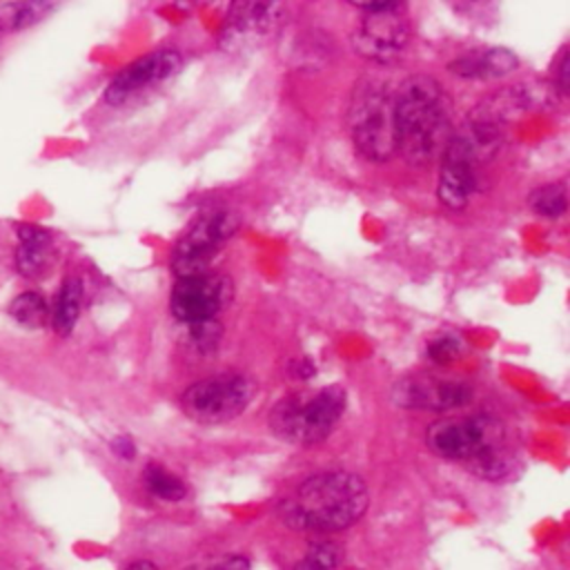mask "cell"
I'll return each mask as SVG.
<instances>
[{"label": "cell", "mask_w": 570, "mask_h": 570, "mask_svg": "<svg viewBox=\"0 0 570 570\" xmlns=\"http://www.w3.org/2000/svg\"><path fill=\"white\" fill-rule=\"evenodd\" d=\"M370 503L365 481L345 470L307 476L278 505V519L298 532H341L361 521Z\"/></svg>", "instance_id": "cell-1"}, {"label": "cell", "mask_w": 570, "mask_h": 570, "mask_svg": "<svg viewBox=\"0 0 570 570\" xmlns=\"http://www.w3.org/2000/svg\"><path fill=\"white\" fill-rule=\"evenodd\" d=\"M396 151L407 165L428 167L452 138L450 100L432 76H410L394 91Z\"/></svg>", "instance_id": "cell-2"}, {"label": "cell", "mask_w": 570, "mask_h": 570, "mask_svg": "<svg viewBox=\"0 0 570 570\" xmlns=\"http://www.w3.org/2000/svg\"><path fill=\"white\" fill-rule=\"evenodd\" d=\"M425 445L441 459L465 461L485 479H501L510 470L505 430L488 414L439 419L428 428Z\"/></svg>", "instance_id": "cell-3"}, {"label": "cell", "mask_w": 570, "mask_h": 570, "mask_svg": "<svg viewBox=\"0 0 570 570\" xmlns=\"http://www.w3.org/2000/svg\"><path fill=\"white\" fill-rule=\"evenodd\" d=\"M347 129L354 149L370 163H385L396 154L394 91L379 78H361L350 94Z\"/></svg>", "instance_id": "cell-4"}, {"label": "cell", "mask_w": 570, "mask_h": 570, "mask_svg": "<svg viewBox=\"0 0 570 570\" xmlns=\"http://www.w3.org/2000/svg\"><path fill=\"white\" fill-rule=\"evenodd\" d=\"M345 412V390L327 385L312 394H289L281 399L269 416L274 434L292 445H316L325 441Z\"/></svg>", "instance_id": "cell-5"}, {"label": "cell", "mask_w": 570, "mask_h": 570, "mask_svg": "<svg viewBox=\"0 0 570 570\" xmlns=\"http://www.w3.org/2000/svg\"><path fill=\"white\" fill-rule=\"evenodd\" d=\"M256 396V383L240 372H220L185 387L183 412L203 425L227 423L245 412Z\"/></svg>", "instance_id": "cell-6"}, {"label": "cell", "mask_w": 570, "mask_h": 570, "mask_svg": "<svg viewBox=\"0 0 570 570\" xmlns=\"http://www.w3.org/2000/svg\"><path fill=\"white\" fill-rule=\"evenodd\" d=\"M238 214L232 209H209L198 214L171 252V269L178 278L205 274L220 247L236 234Z\"/></svg>", "instance_id": "cell-7"}, {"label": "cell", "mask_w": 570, "mask_h": 570, "mask_svg": "<svg viewBox=\"0 0 570 570\" xmlns=\"http://www.w3.org/2000/svg\"><path fill=\"white\" fill-rule=\"evenodd\" d=\"M356 9L363 11V18L352 33L354 51L379 65L394 62L410 40L405 7L401 2H367Z\"/></svg>", "instance_id": "cell-8"}, {"label": "cell", "mask_w": 570, "mask_h": 570, "mask_svg": "<svg viewBox=\"0 0 570 570\" xmlns=\"http://www.w3.org/2000/svg\"><path fill=\"white\" fill-rule=\"evenodd\" d=\"M229 301L232 281L223 274L205 272L178 278L169 296V307L176 321H183L194 327L212 323Z\"/></svg>", "instance_id": "cell-9"}, {"label": "cell", "mask_w": 570, "mask_h": 570, "mask_svg": "<svg viewBox=\"0 0 570 570\" xmlns=\"http://www.w3.org/2000/svg\"><path fill=\"white\" fill-rule=\"evenodd\" d=\"M180 67H183V56L176 49L151 51L129 62L111 78V82L105 89V100L111 107H120L134 100L136 96L167 82L180 71Z\"/></svg>", "instance_id": "cell-10"}, {"label": "cell", "mask_w": 570, "mask_h": 570, "mask_svg": "<svg viewBox=\"0 0 570 570\" xmlns=\"http://www.w3.org/2000/svg\"><path fill=\"white\" fill-rule=\"evenodd\" d=\"M479 156L470 140L461 134H452L448 140L441 158H439V183H436V196L439 200L452 209L459 212L470 203V196L476 189V165Z\"/></svg>", "instance_id": "cell-11"}, {"label": "cell", "mask_w": 570, "mask_h": 570, "mask_svg": "<svg viewBox=\"0 0 570 570\" xmlns=\"http://www.w3.org/2000/svg\"><path fill=\"white\" fill-rule=\"evenodd\" d=\"M474 390L454 379L436 376H405L392 387V399L405 410L450 412L470 405Z\"/></svg>", "instance_id": "cell-12"}, {"label": "cell", "mask_w": 570, "mask_h": 570, "mask_svg": "<svg viewBox=\"0 0 570 570\" xmlns=\"http://www.w3.org/2000/svg\"><path fill=\"white\" fill-rule=\"evenodd\" d=\"M278 13H281V4L276 2L232 4L220 29V47H225L227 51L254 47L261 38H265L274 29Z\"/></svg>", "instance_id": "cell-13"}, {"label": "cell", "mask_w": 570, "mask_h": 570, "mask_svg": "<svg viewBox=\"0 0 570 570\" xmlns=\"http://www.w3.org/2000/svg\"><path fill=\"white\" fill-rule=\"evenodd\" d=\"M519 67V60L508 49L485 47V49H472L461 53L456 60L450 62V71L459 78L470 80H490L501 78Z\"/></svg>", "instance_id": "cell-14"}, {"label": "cell", "mask_w": 570, "mask_h": 570, "mask_svg": "<svg viewBox=\"0 0 570 570\" xmlns=\"http://www.w3.org/2000/svg\"><path fill=\"white\" fill-rule=\"evenodd\" d=\"M51 258H53L51 234L36 225H20L18 252H16L18 269L29 278H38L49 269Z\"/></svg>", "instance_id": "cell-15"}, {"label": "cell", "mask_w": 570, "mask_h": 570, "mask_svg": "<svg viewBox=\"0 0 570 570\" xmlns=\"http://www.w3.org/2000/svg\"><path fill=\"white\" fill-rule=\"evenodd\" d=\"M82 303V285L78 278H67L56 296L53 309H51V325L58 334H69L78 321Z\"/></svg>", "instance_id": "cell-16"}, {"label": "cell", "mask_w": 570, "mask_h": 570, "mask_svg": "<svg viewBox=\"0 0 570 570\" xmlns=\"http://www.w3.org/2000/svg\"><path fill=\"white\" fill-rule=\"evenodd\" d=\"M142 483L149 490V494L160 501L176 503V501L185 499V494H187L185 481L180 476H176L169 468H165L163 463H156V461L145 465Z\"/></svg>", "instance_id": "cell-17"}, {"label": "cell", "mask_w": 570, "mask_h": 570, "mask_svg": "<svg viewBox=\"0 0 570 570\" xmlns=\"http://www.w3.org/2000/svg\"><path fill=\"white\" fill-rule=\"evenodd\" d=\"M343 559L341 546L330 539H316L307 546V550L296 559L292 570H338Z\"/></svg>", "instance_id": "cell-18"}, {"label": "cell", "mask_w": 570, "mask_h": 570, "mask_svg": "<svg viewBox=\"0 0 570 570\" xmlns=\"http://www.w3.org/2000/svg\"><path fill=\"white\" fill-rule=\"evenodd\" d=\"M51 4L47 2H7L0 4V31L24 29L47 16Z\"/></svg>", "instance_id": "cell-19"}, {"label": "cell", "mask_w": 570, "mask_h": 570, "mask_svg": "<svg viewBox=\"0 0 570 570\" xmlns=\"http://www.w3.org/2000/svg\"><path fill=\"white\" fill-rule=\"evenodd\" d=\"M530 209L543 218H561L568 209L566 185L563 183H548L530 191L528 196Z\"/></svg>", "instance_id": "cell-20"}, {"label": "cell", "mask_w": 570, "mask_h": 570, "mask_svg": "<svg viewBox=\"0 0 570 570\" xmlns=\"http://www.w3.org/2000/svg\"><path fill=\"white\" fill-rule=\"evenodd\" d=\"M9 314L24 327H42L49 321V307L36 292L18 294L9 305Z\"/></svg>", "instance_id": "cell-21"}, {"label": "cell", "mask_w": 570, "mask_h": 570, "mask_svg": "<svg viewBox=\"0 0 570 570\" xmlns=\"http://www.w3.org/2000/svg\"><path fill=\"white\" fill-rule=\"evenodd\" d=\"M459 354H461V341L456 336L443 334L428 343V358L434 361L436 365H448L456 361Z\"/></svg>", "instance_id": "cell-22"}, {"label": "cell", "mask_w": 570, "mask_h": 570, "mask_svg": "<svg viewBox=\"0 0 570 570\" xmlns=\"http://www.w3.org/2000/svg\"><path fill=\"white\" fill-rule=\"evenodd\" d=\"M205 570H252V563H249V559L243 557V554H229V557H225V559L212 563V566L205 568Z\"/></svg>", "instance_id": "cell-23"}, {"label": "cell", "mask_w": 570, "mask_h": 570, "mask_svg": "<svg viewBox=\"0 0 570 570\" xmlns=\"http://www.w3.org/2000/svg\"><path fill=\"white\" fill-rule=\"evenodd\" d=\"M554 82H557V89L561 94H568V51L563 49L559 60H557V73H554Z\"/></svg>", "instance_id": "cell-24"}, {"label": "cell", "mask_w": 570, "mask_h": 570, "mask_svg": "<svg viewBox=\"0 0 570 570\" xmlns=\"http://www.w3.org/2000/svg\"><path fill=\"white\" fill-rule=\"evenodd\" d=\"M111 450H114L120 459H125V461L134 459V454H136V445H134V441H131L129 436H118V439H114V441H111Z\"/></svg>", "instance_id": "cell-25"}, {"label": "cell", "mask_w": 570, "mask_h": 570, "mask_svg": "<svg viewBox=\"0 0 570 570\" xmlns=\"http://www.w3.org/2000/svg\"><path fill=\"white\" fill-rule=\"evenodd\" d=\"M289 374L294 379H309L314 374V365L307 358H298V361L289 363Z\"/></svg>", "instance_id": "cell-26"}, {"label": "cell", "mask_w": 570, "mask_h": 570, "mask_svg": "<svg viewBox=\"0 0 570 570\" xmlns=\"http://www.w3.org/2000/svg\"><path fill=\"white\" fill-rule=\"evenodd\" d=\"M127 570H158V566L154 561H149V559H136V561H131L127 566Z\"/></svg>", "instance_id": "cell-27"}, {"label": "cell", "mask_w": 570, "mask_h": 570, "mask_svg": "<svg viewBox=\"0 0 570 570\" xmlns=\"http://www.w3.org/2000/svg\"><path fill=\"white\" fill-rule=\"evenodd\" d=\"M0 570H11V568H7V566H0Z\"/></svg>", "instance_id": "cell-28"}]
</instances>
